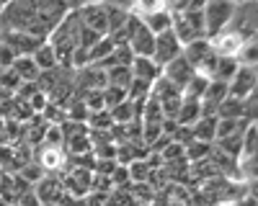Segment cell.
Instances as JSON below:
<instances>
[{
	"instance_id": "f1b7e54d",
	"label": "cell",
	"mask_w": 258,
	"mask_h": 206,
	"mask_svg": "<svg viewBox=\"0 0 258 206\" xmlns=\"http://www.w3.org/2000/svg\"><path fill=\"white\" fill-rule=\"evenodd\" d=\"M160 103V111H163V119L168 121H176L178 111H181V103H183V95H170L165 100H158Z\"/></svg>"
},
{
	"instance_id": "6da1fadb",
	"label": "cell",
	"mask_w": 258,
	"mask_h": 206,
	"mask_svg": "<svg viewBox=\"0 0 258 206\" xmlns=\"http://www.w3.org/2000/svg\"><path fill=\"white\" fill-rule=\"evenodd\" d=\"M235 3H225V0H217V3H204V31L207 39H214L217 34H222L230 26Z\"/></svg>"
},
{
	"instance_id": "d6a6232c",
	"label": "cell",
	"mask_w": 258,
	"mask_h": 206,
	"mask_svg": "<svg viewBox=\"0 0 258 206\" xmlns=\"http://www.w3.org/2000/svg\"><path fill=\"white\" fill-rule=\"evenodd\" d=\"M124 100H126V90H121V88H106L103 90V106H106V111L116 109L119 103H124Z\"/></svg>"
},
{
	"instance_id": "2e32d148",
	"label": "cell",
	"mask_w": 258,
	"mask_h": 206,
	"mask_svg": "<svg viewBox=\"0 0 258 206\" xmlns=\"http://www.w3.org/2000/svg\"><path fill=\"white\" fill-rule=\"evenodd\" d=\"M31 59H34V65L39 67V72H49V70H57L59 67L57 65V54H54V49L47 44V41L31 54Z\"/></svg>"
},
{
	"instance_id": "44dd1931",
	"label": "cell",
	"mask_w": 258,
	"mask_h": 206,
	"mask_svg": "<svg viewBox=\"0 0 258 206\" xmlns=\"http://www.w3.org/2000/svg\"><path fill=\"white\" fill-rule=\"evenodd\" d=\"M114 41L109 39V36H103L98 44H93L91 49H88V65H98V62H103V59H109L111 54H114Z\"/></svg>"
},
{
	"instance_id": "30bf717a",
	"label": "cell",
	"mask_w": 258,
	"mask_h": 206,
	"mask_svg": "<svg viewBox=\"0 0 258 206\" xmlns=\"http://www.w3.org/2000/svg\"><path fill=\"white\" fill-rule=\"evenodd\" d=\"M126 47L132 49V54H135V57H150V59H153L155 34H150V31L145 29V24L140 21V24L135 26V31H132V36H129V44H126Z\"/></svg>"
},
{
	"instance_id": "1f68e13d",
	"label": "cell",
	"mask_w": 258,
	"mask_h": 206,
	"mask_svg": "<svg viewBox=\"0 0 258 206\" xmlns=\"http://www.w3.org/2000/svg\"><path fill=\"white\" fill-rule=\"evenodd\" d=\"M18 175H21V178H24V180H26V183L31 185V188H34V185H36V183H39L41 178H44L47 173H44V170H41V168H39V165H36V162H29V165H24V168H21V170H18Z\"/></svg>"
},
{
	"instance_id": "3957f363",
	"label": "cell",
	"mask_w": 258,
	"mask_h": 206,
	"mask_svg": "<svg viewBox=\"0 0 258 206\" xmlns=\"http://www.w3.org/2000/svg\"><path fill=\"white\" fill-rule=\"evenodd\" d=\"M80 24L85 29H91L98 36H109V18H106V6L103 3H88L78 8Z\"/></svg>"
},
{
	"instance_id": "d590c367",
	"label": "cell",
	"mask_w": 258,
	"mask_h": 206,
	"mask_svg": "<svg viewBox=\"0 0 258 206\" xmlns=\"http://www.w3.org/2000/svg\"><path fill=\"white\" fill-rule=\"evenodd\" d=\"M26 103H29V109H31L36 116H41V114H44V109L49 106V98H47L44 93H41V90H36V93H34V95H31Z\"/></svg>"
},
{
	"instance_id": "8d00e7d4",
	"label": "cell",
	"mask_w": 258,
	"mask_h": 206,
	"mask_svg": "<svg viewBox=\"0 0 258 206\" xmlns=\"http://www.w3.org/2000/svg\"><path fill=\"white\" fill-rule=\"evenodd\" d=\"M41 144H44V147H62L64 139H62L59 127H52V124H49L47 132H44V142H41Z\"/></svg>"
},
{
	"instance_id": "ffe728a7",
	"label": "cell",
	"mask_w": 258,
	"mask_h": 206,
	"mask_svg": "<svg viewBox=\"0 0 258 206\" xmlns=\"http://www.w3.org/2000/svg\"><path fill=\"white\" fill-rule=\"evenodd\" d=\"M207 85H209V77H207V75H202V72H194V77L188 80V85L181 90V95H183L186 100H202V95H204Z\"/></svg>"
},
{
	"instance_id": "7bdbcfd3",
	"label": "cell",
	"mask_w": 258,
	"mask_h": 206,
	"mask_svg": "<svg viewBox=\"0 0 258 206\" xmlns=\"http://www.w3.org/2000/svg\"><path fill=\"white\" fill-rule=\"evenodd\" d=\"M0 206H11V203H6V201H0Z\"/></svg>"
},
{
	"instance_id": "5b68a950",
	"label": "cell",
	"mask_w": 258,
	"mask_h": 206,
	"mask_svg": "<svg viewBox=\"0 0 258 206\" xmlns=\"http://www.w3.org/2000/svg\"><path fill=\"white\" fill-rule=\"evenodd\" d=\"M34 162L44 173L62 175L64 173V162H68V155H64L62 147H44V144H39V147H34Z\"/></svg>"
},
{
	"instance_id": "74e56055",
	"label": "cell",
	"mask_w": 258,
	"mask_h": 206,
	"mask_svg": "<svg viewBox=\"0 0 258 206\" xmlns=\"http://www.w3.org/2000/svg\"><path fill=\"white\" fill-rule=\"evenodd\" d=\"M109 180H111V188H124V185H129V173H126L124 165H116V170L109 175Z\"/></svg>"
},
{
	"instance_id": "7402d4cb",
	"label": "cell",
	"mask_w": 258,
	"mask_h": 206,
	"mask_svg": "<svg viewBox=\"0 0 258 206\" xmlns=\"http://www.w3.org/2000/svg\"><path fill=\"white\" fill-rule=\"evenodd\" d=\"M209 152H212V144H207V142H197V139H191V142L186 144V147H183V157H186V162H188V165L207 160V157H209Z\"/></svg>"
},
{
	"instance_id": "7a4b0ae2",
	"label": "cell",
	"mask_w": 258,
	"mask_h": 206,
	"mask_svg": "<svg viewBox=\"0 0 258 206\" xmlns=\"http://www.w3.org/2000/svg\"><path fill=\"white\" fill-rule=\"evenodd\" d=\"M34 193H36V198H39L41 206H62L64 196H68V193H64V188H62L59 175H54V173H47L44 178H41L34 185Z\"/></svg>"
},
{
	"instance_id": "8992f818",
	"label": "cell",
	"mask_w": 258,
	"mask_h": 206,
	"mask_svg": "<svg viewBox=\"0 0 258 206\" xmlns=\"http://www.w3.org/2000/svg\"><path fill=\"white\" fill-rule=\"evenodd\" d=\"M255 82H258L255 67H238V72H235L232 80L227 82V95L243 100L250 93H255Z\"/></svg>"
},
{
	"instance_id": "5bb4252c",
	"label": "cell",
	"mask_w": 258,
	"mask_h": 206,
	"mask_svg": "<svg viewBox=\"0 0 258 206\" xmlns=\"http://www.w3.org/2000/svg\"><path fill=\"white\" fill-rule=\"evenodd\" d=\"M199 119H202V100H186V98H183L181 111H178V116H176V124H178V127L191 129Z\"/></svg>"
},
{
	"instance_id": "603a6c76",
	"label": "cell",
	"mask_w": 258,
	"mask_h": 206,
	"mask_svg": "<svg viewBox=\"0 0 258 206\" xmlns=\"http://www.w3.org/2000/svg\"><path fill=\"white\" fill-rule=\"evenodd\" d=\"M248 127V121L240 119V121H235V119H217V132H214V142L217 139H225V137H232V134H238Z\"/></svg>"
},
{
	"instance_id": "ac0fdd59",
	"label": "cell",
	"mask_w": 258,
	"mask_h": 206,
	"mask_svg": "<svg viewBox=\"0 0 258 206\" xmlns=\"http://www.w3.org/2000/svg\"><path fill=\"white\" fill-rule=\"evenodd\" d=\"M11 67H13V72H16L21 80H24V82H36L39 75H41L39 67L34 65V59H31V57H16Z\"/></svg>"
},
{
	"instance_id": "cb8c5ba5",
	"label": "cell",
	"mask_w": 258,
	"mask_h": 206,
	"mask_svg": "<svg viewBox=\"0 0 258 206\" xmlns=\"http://www.w3.org/2000/svg\"><path fill=\"white\" fill-rule=\"evenodd\" d=\"M235 59H238L240 67H255V62H258V44H255V39H245Z\"/></svg>"
},
{
	"instance_id": "e575fe53",
	"label": "cell",
	"mask_w": 258,
	"mask_h": 206,
	"mask_svg": "<svg viewBox=\"0 0 258 206\" xmlns=\"http://www.w3.org/2000/svg\"><path fill=\"white\" fill-rule=\"evenodd\" d=\"M83 103H85V109H88V114L106 111V106H103V90H91V93H85V95H83Z\"/></svg>"
},
{
	"instance_id": "7c38bea8",
	"label": "cell",
	"mask_w": 258,
	"mask_h": 206,
	"mask_svg": "<svg viewBox=\"0 0 258 206\" xmlns=\"http://www.w3.org/2000/svg\"><path fill=\"white\" fill-rule=\"evenodd\" d=\"M129 70H132L135 80H145V82H150V85L160 77V67L150 57H135V62L129 65Z\"/></svg>"
},
{
	"instance_id": "f35d334b",
	"label": "cell",
	"mask_w": 258,
	"mask_h": 206,
	"mask_svg": "<svg viewBox=\"0 0 258 206\" xmlns=\"http://www.w3.org/2000/svg\"><path fill=\"white\" fill-rule=\"evenodd\" d=\"M13 59H16V54L11 52V47L6 44V39H3V34H0V70H8L13 65Z\"/></svg>"
},
{
	"instance_id": "d4e9b609",
	"label": "cell",
	"mask_w": 258,
	"mask_h": 206,
	"mask_svg": "<svg viewBox=\"0 0 258 206\" xmlns=\"http://www.w3.org/2000/svg\"><path fill=\"white\" fill-rule=\"evenodd\" d=\"M64 121H75V124H85L88 121V109L80 98H73L68 106H64Z\"/></svg>"
},
{
	"instance_id": "e0dca14e",
	"label": "cell",
	"mask_w": 258,
	"mask_h": 206,
	"mask_svg": "<svg viewBox=\"0 0 258 206\" xmlns=\"http://www.w3.org/2000/svg\"><path fill=\"white\" fill-rule=\"evenodd\" d=\"M217 119H235V121L245 119V106H243V100L227 95V98L220 103V106H217Z\"/></svg>"
},
{
	"instance_id": "4dcf8cb0",
	"label": "cell",
	"mask_w": 258,
	"mask_h": 206,
	"mask_svg": "<svg viewBox=\"0 0 258 206\" xmlns=\"http://www.w3.org/2000/svg\"><path fill=\"white\" fill-rule=\"evenodd\" d=\"M59 132H62V139H75V137H85L88 134V127L85 124H75V121H62L59 124Z\"/></svg>"
},
{
	"instance_id": "83f0119b",
	"label": "cell",
	"mask_w": 258,
	"mask_h": 206,
	"mask_svg": "<svg viewBox=\"0 0 258 206\" xmlns=\"http://www.w3.org/2000/svg\"><path fill=\"white\" fill-rule=\"evenodd\" d=\"M126 173H129V183H147V178H150L153 170L147 168L145 160H135V162L126 165Z\"/></svg>"
},
{
	"instance_id": "52a82bcc",
	"label": "cell",
	"mask_w": 258,
	"mask_h": 206,
	"mask_svg": "<svg viewBox=\"0 0 258 206\" xmlns=\"http://www.w3.org/2000/svg\"><path fill=\"white\" fill-rule=\"evenodd\" d=\"M0 34H3L6 44L11 47V52L16 57H31L41 44H44L41 39H36V36H31L26 31H0Z\"/></svg>"
},
{
	"instance_id": "f546056e",
	"label": "cell",
	"mask_w": 258,
	"mask_h": 206,
	"mask_svg": "<svg viewBox=\"0 0 258 206\" xmlns=\"http://www.w3.org/2000/svg\"><path fill=\"white\" fill-rule=\"evenodd\" d=\"M21 82H24V80H21L16 72H13V67H8V70H0V88H3L6 93H16L18 88H21Z\"/></svg>"
},
{
	"instance_id": "484cf974",
	"label": "cell",
	"mask_w": 258,
	"mask_h": 206,
	"mask_svg": "<svg viewBox=\"0 0 258 206\" xmlns=\"http://www.w3.org/2000/svg\"><path fill=\"white\" fill-rule=\"evenodd\" d=\"M85 127H88V132H111L114 121H111L109 111H96V114H88Z\"/></svg>"
},
{
	"instance_id": "d6986e66",
	"label": "cell",
	"mask_w": 258,
	"mask_h": 206,
	"mask_svg": "<svg viewBox=\"0 0 258 206\" xmlns=\"http://www.w3.org/2000/svg\"><path fill=\"white\" fill-rule=\"evenodd\" d=\"M129 82H132V70H129V67L116 65L111 70H106V88H121V90H126Z\"/></svg>"
},
{
	"instance_id": "9c48e42d",
	"label": "cell",
	"mask_w": 258,
	"mask_h": 206,
	"mask_svg": "<svg viewBox=\"0 0 258 206\" xmlns=\"http://www.w3.org/2000/svg\"><path fill=\"white\" fill-rule=\"evenodd\" d=\"M243 36H238L235 31L225 29L222 34H217L214 39H209V44H212V52L217 54V57H238L240 47H243Z\"/></svg>"
},
{
	"instance_id": "ba28073f",
	"label": "cell",
	"mask_w": 258,
	"mask_h": 206,
	"mask_svg": "<svg viewBox=\"0 0 258 206\" xmlns=\"http://www.w3.org/2000/svg\"><path fill=\"white\" fill-rule=\"evenodd\" d=\"M160 77H165L173 88H178V90H183L186 85H188V80L194 77V67L188 65V62L178 54L176 59H170L168 65L160 70Z\"/></svg>"
},
{
	"instance_id": "8fae6325",
	"label": "cell",
	"mask_w": 258,
	"mask_h": 206,
	"mask_svg": "<svg viewBox=\"0 0 258 206\" xmlns=\"http://www.w3.org/2000/svg\"><path fill=\"white\" fill-rule=\"evenodd\" d=\"M212 54V44L209 39H199V41H191V44H183L181 49V57L188 62V65L194 67V72H199L202 65L207 62V57Z\"/></svg>"
},
{
	"instance_id": "4fadbf2b",
	"label": "cell",
	"mask_w": 258,
	"mask_h": 206,
	"mask_svg": "<svg viewBox=\"0 0 258 206\" xmlns=\"http://www.w3.org/2000/svg\"><path fill=\"white\" fill-rule=\"evenodd\" d=\"M238 59L235 57H217V62H214V70H212V75H209V80H217V82H227L232 80V75L238 72Z\"/></svg>"
},
{
	"instance_id": "836d02e7",
	"label": "cell",
	"mask_w": 258,
	"mask_h": 206,
	"mask_svg": "<svg viewBox=\"0 0 258 206\" xmlns=\"http://www.w3.org/2000/svg\"><path fill=\"white\" fill-rule=\"evenodd\" d=\"M158 155H160L163 165H168V162H176V160H186V157H183V147H181V144H176V142H168V144H165V147H163Z\"/></svg>"
},
{
	"instance_id": "ab89813d",
	"label": "cell",
	"mask_w": 258,
	"mask_h": 206,
	"mask_svg": "<svg viewBox=\"0 0 258 206\" xmlns=\"http://www.w3.org/2000/svg\"><path fill=\"white\" fill-rule=\"evenodd\" d=\"M36 90H39V88H36V82H21V88L13 93V98H16V100H21V103H26Z\"/></svg>"
},
{
	"instance_id": "60d3db41",
	"label": "cell",
	"mask_w": 258,
	"mask_h": 206,
	"mask_svg": "<svg viewBox=\"0 0 258 206\" xmlns=\"http://www.w3.org/2000/svg\"><path fill=\"white\" fill-rule=\"evenodd\" d=\"M16 206H41V203H39V198H36V193H34V188H31V191H26L24 196H18Z\"/></svg>"
},
{
	"instance_id": "b9f144b4",
	"label": "cell",
	"mask_w": 258,
	"mask_h": 206,
	"mask_svg": "<svg viewBox=\"0 0 258 206\" xmlns=\"http://www.w3.org/2000/svg\"><path fill=\"white\" fill-rule=\"evenodd\" d=\"M168 206H186V203H178V201H168Z\"/></svg>"
},
{
	"instance_id": "4316f807",
	"label": "cell",
	"mask_w": 258,
	"mask_h": 206,
	"mask_svg": "<svg viewBox=\"0 0 258 206\" xmlns=\"http://www.w3.org/2000/svg\"><path fill=\"white\" fill-rule=\"evenodd\" d=\"M255 150H258V127H255V124H248L245 132H243V152H240V160L243 157H255Z\"/></svg>"
},
{
	"instance_id": "277c9868",
	"label": "cell",
	"mask_w": 258,
	"mask_h": 206,
	"mask_svg": "<svg viewBox=\"0 0 258 206\" xmlns=\"http://www.w3.org/2000/svg\"><path fill=\"white\" fill-rule=\"evenodd\" d=\"M181 41L176 39V34H173V29L170 31H163V34H158L155 36V49H153V62L163 70L170 59H176L178 54H181Z\"/></svg>"
},
{
	"instance_id": "9a60e30c",
	"label": "cell",
	"mask_w": 258,
	"mask_h": 206,
	"mask_svg": "<svg viewBox=\"0 0 258 206\" xmlns=\"http://www.w3.org/2000/svg\"><path fill=\"white\" fill-rule=\"evenodd\" d=\"M214 132H217V116L199 119L191 127V137L197 139V142H207V144H214Z\"/></svg>"
}]
</instances>
